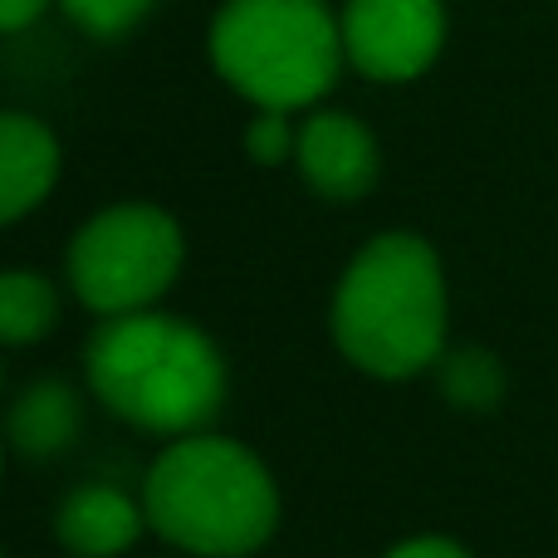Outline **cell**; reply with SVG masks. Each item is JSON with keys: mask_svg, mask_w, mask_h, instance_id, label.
<instances>
[{"mask_svg": "<svg viewBox=\"0 0 558 558\" xmlns=\"http://www.w3.org/2000/svg\"><path fill=\"white\" fill-rule=\"evenodd\" d=\"M387 558H471V554L451 539H407V544H397Z\"/></svg>", "mask_w": 558, "mask_h": 558, "instance_id": "16", "label": "cell"}, {"mask_svg": "<svg viewBox=\"0 0 558 558\" xmlns=\"http://www.w3.org/2000/svg\"><path fill=\"white\" fill-rule=\"evenodd\" d=\"M441 392L451 397L456 407H471V412H485V407L500 402L505 392V373L490 353L481 348H461V353L441 357Z\"/></svg>", "mask_w": 558, "mask_h": 558, "instance_id": "12", "label": "cell"}, {"mask_svg": "<svg viewBox=\"0 0 558 558\" xmlns=\"http://www.w3.org/2000/svg\"><path fill=\"white\" fill-rule=\"evenodd\" d=\"M206 49L235 94L279 113L314 108L348 64L343 20L328 0H226Z\"/></svg>", "mask_w": 558, "mask_h": 558, "instance_id": "4", "label": "cell"}, {"mask_svg": "<svg viewBox=\"0 0 558 558\" xmlns=\"http://www.w3.org/2000/svg\"><path fill=\"white\" fill-rule=\"evenodd\" d=\"M143 510L162 539L202 558H245L279 524L275 481L241 441L182 436L147 471Z\"/></svg>", "mask_w": 558, "mask_h": 558, "instance_id": "3", "label": "cell"}, {"mask_svg": "<svg viewBox=\"0 0 558 558\" xmlns=\"http://www.w3.org/2000/svg\"><path fill=\"white\" fill-rule=\"evenodd\" d=\"M59 0H0V35H15V29H29L39 15Z\"/></svg>", "mask_w": 558, "mask_h": 558, "instance_id": "15", "label": "cell"}, {"mask_svg": "<svg viewBox=\"0 0 558 558\" xmlns=\"http://www.w3.org/2000/svg\"><path fill=\"white\" fill-rule=\"evenodd\" d=\"M78 432V397L59 383H35L10 407V441L25 456H54Z\"/></svg>", "mask_w": 558, "mask_h": 558, "instance_id": "10", "label": "cell"}, {"mask_svg": "<svg viewBox=\"0 0 558 558\" xmlns=\"http://www.w3.org/2000/svg\"><path fill=\"white\" fill-rule=\"evenodd\" d=\"M182 226L147 202H123L88 216L69 245V284L94 314H143L182 270Z\"/></svg>", "mask_w": 558, "mask_h": 558, "instance_id": "5", "label": "cell"}, {"mask_svg": "<svg viewBox=\"0 0 558 558\" xmlns=\"http://www.w3.org/2000/svg\"><path fill=\"white\" fill-rule=\"evenodd\" d=\"M59 182V137L29 113H0V226L29 216Z\"/></svg>", "mask_w": 558, "mask_h": 558, "instance_id": "8", "label": "cell"}, {"mask_svg": "<svg viewBox=\"0 0 558 558\" xmlns=\"http://www.w3.org/2000/svg\"><path fill=\"white\" fill-rule=\"evenodd\" d=\"M59 318V289L35 270H5L0 275V343L25 348L54 328Z\"/></svg>", "mask_w": 558, "mask_h": 558, "instance_id": "11", "label": "cell"}, {"mask_svg": "<svg viewBox=\"0 0 558 558\" xmlns=\"http://www.w3.org/2000/svg\"><path fill=\"white\" fill-rule=\"evenodd\" d=\"M343 54L373 84H412L446 45L441 0H348Z\"/></svg>", "mask_w": 558, "mask_h": 558, "instance_id": "6", "label": "cell"}, {"mask_svg": "<svg viewBox=\"0 0 558 558\" xmlns=\"http://www.w3.org/2000/svg\"><path fill=\"white\" fill-rule=\"evenodd\" d=\"M294 143H299V123L279 108H255L251 128H245V153L260 167L294 162Z\"/></svg>", "mask_w": 558, "mask_h": 558, "instance_id": "14", "label": "cell"}, {"mask_svg": "<svg viewBox=\"0 0 558 558\" xmlns=\"http://www.w3.org/2000/svg\"><path fill=\"white\" fill-rule=\"evenodd\" d=\"M88 383L113 416L162 436H192L226 397V363L196 324L172 314H118L88 338Z\"/></svg>", "mask_w": 558, "mask_h": 558, "instance_id": "2", "label": "cell"}, {"mask_svg": "<svg viewBox=\"0 0 558 558\" xmlns=\"http://www.w3.org/2000/svg\"><path fill=\"white\" fill-rule=\"evenodd\" d=\"M147 524V510L128 500L113 485H84L74 490L54 514V534L69 554L78 558H118L137 544Z\"/></svg>", "mask_w": 558, "mask_h": 558, "instance_id": "9", "label": "cell"}, {"mask_svg": "<svg viewBox=\"0 0 558 558\" xmlns=\"http://www.w3.org/2000/svg\"><path fill=\"white\" fill-rule=\"evenodd\" d=\"M333 343L373 377H412L441 357L446 275L422 235L387 231L353 255L333 289Z\"/></svg>", "mask_w": 558, "mask_h": 558, "instance_id": "1", "label": "cell"}, {"mask_svg": "<svg viewBox=\"0 0 558 558\" xmlns=\"http://www.w3.org/2000/svg\"><path fill=\"white\" fill-rule=\"evenodd\" d=\"M294 167L328 202H357L373 192L383 157H377V137L367 133V123H357L343 108H314L299 123Z\"/></svg>", "mask_w": 558, "mask_h": 558, "instance_id": "7", "label": "cell"}, {"mask_svg": "<svg viewBox=\"0 0 558 558\" xmlns=\"http://www.w3.org/2000/svg\"><path fill=\"white\" fill-rule=\"evenodd\" d=\"M153 5L157 0H59V10L94 39H123Z\"/></svg>", "mask_w": 558, "mask_h": 558, "instance_id": "13", "label": "cell"}]
</instances>
